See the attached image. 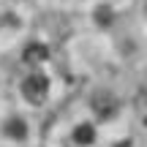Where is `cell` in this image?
<instances>
[{
	"mask_svg": "<svg viewBox=\"0 0 147 147\" xmlns=\"http://www.w3.org/2000/svg\"><path fill=\"white\" fill-rule=\"evenodd\" d=\"M22 90H25V95L30 101H41L44 95H47V79L38 76V74H33V76L25 82V87H22Z\"/></svg>",
	"mask_w": 147,
	"mask_h": 147,
	"instance_id": "6da1fadb",
	"label": "cell"
},
{
	"mask_svg": "<svg viewBox=\"0 0 147 147\" xmlns=\"http://www.w3.org/2000/svg\"><path fill=\"white\" fill-rule=\"evenodd\" d=\"M79 136H82L79 142H84V144H87V142H90V136H93V131H90L87 125H82V128H79Z\"/></svg>",
	"mask_w": 147,
	"mask_h": 147,
	"instance_id": "7a4b0ae2",
	"label": "cell"
}]
</instances>
